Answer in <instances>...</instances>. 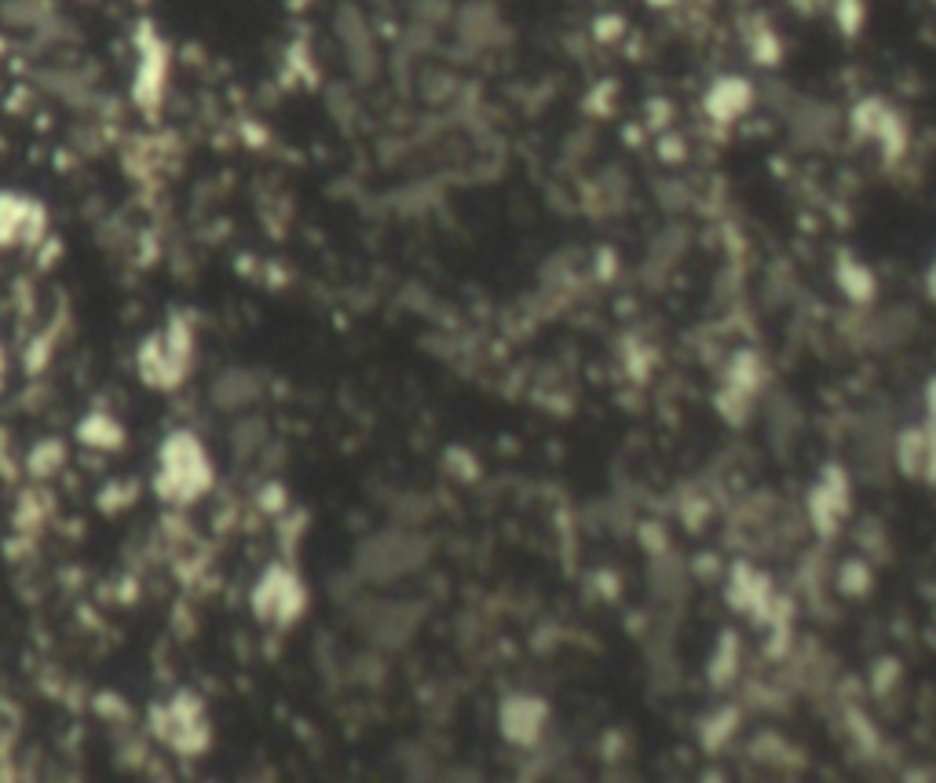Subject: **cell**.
Listing matches in <instances>:
<instances>
[{
    "label": "cell",
    "mask_w": 936,
    "mask_h": 783,
    "mask_svg": "<svg viewBox=\"0 0 936 783\" xmlns=\"http://www.w3.org/2000/svg\"><path fill=\"white\" fill-rule=\"evenodd\" d=\"M213 483V465L205 447L191 433H176L162 444V458H157V491L168 502L187 505L202 498Z\"/></svg>",
    "instance_id": "cell-1"
},
{
    "label": "cell",
    "mask_w": 936,
    "mask_h": 783,
    "mask_svg": "<svg viewBox=\"0 0 936 783\" xmlns=\"http://www.w3.org/2000/svg\"><path fill=\"white\" fill-rule=\"evenodd\" d=\"M334 26H337V41H340V48H345L351 74H356L359 81H373L377 66H381V55H377V41H373L367 15H362L356 4H345L337 11Z\"/></svg>",
    "instance_id": "cell-2"
},
{
    "label": "cell",
    "mask_w": 936,
    "mask_h": 783,
    "mask_svg": "<svg viewBox=\"0 0 936 783\" xmlns=\"http://www.w3.org/2000/svg\"><path fill=\"white\" fill-rule=\"evenodd\" d=\"M304 608V586L296 583L293 572L285 567H271L257 586V616L271 622H290L301 616Z\"/></svg>",
    "instance_id": "cell-3"
},
{
    "label": "cell",
    "mask_w": 936,
    "mask_h": 783,
    "mask_svg": "<svg viewBox=\"0 0 936 783\" xmlns=\"http://www.w3.org/2000/svg\"><path fill=\"white\" fill-rule=\"evenodd\" d=\"M545 721H549V703L538 696H509L501 703V732L509 743L534 747L542 740Z\"/></svg>",
    "instance_id": "cell-4"
},
{
    "label": "cell",
    "mask_w": 936,
    "mask_h": 783,
    "mask_svg": "<svg viewBox=\"0 0 936 783\" xmlns=\"http://www.w3.org/2000/svg\"><path fill=\"white\" fill-rule=\"evenodd\" d=\"M728 600L739 611H750V616H764L772 608V586L761 572H753L750 564H736L732 567V583H728Z\"/></svg>",
    "instance_id": "cell-5"
},
{
    "label": "cell",
    "mask_w": 936,
    "mask_h": 783,
    "mask_svg": "<svg viewBox=\"0 0 936 783\" xmlns=\"http://www.w3.org/2000/svg\"><path fill=\"white\" fill-rule=\"evenodd\" d=\"M750 104H753V88L743 77H721V81L710 88V96H706V110H710V118L721 124L743 118Z\"/></svg>",
    "instance_id": "cell-6"
},
{
    "label": "cell",
    "mask_w": 936,
    "mask_h": 783,
    "mask_svg": "<svg viewBox=\"0 0 936 783\" xmlns=\"http://www.w3.org/2000/svg\"><path fill=\"white\" fill-rule=\"evenodd\" d=\"M260 395L257 381L249 378V370H224L220 378L213 381V403L224 406V411H246Z\"/></svg>",
    "instance_id": "cell-7"
},
{
    "label": "cell",
    "mask_w": 936,
    "mask_h": 783,
    "mask_svg": "<svg viewBox=\"0 0 936 783\" xmlns=\"http://www.w3.org/2000/svg\"><path fill=\"white\" fill-rule=\"evenodd\" d=\"M501 33V22H498V11L490 4H468L461 8L458 15V37L472 48H483Z\"/></svg>",
    "instance_id": "cell-8"
},
{
    "label": "cell",
    "mask_w": 936,
    "mask_h": 783,
    "mask_svg": "<svg viewBox=\"0 0 936 783\" xmlns=\"http://www.w3.org/2000/svg\"><path fill=\"white\" fill-rule=\"evenodd\" d=\"M926 450H929V428H904L893 444L896 469L915 480V476H922V469H926Z\"/></svg>",
    "instance_id": "cell-9"
},
{
    "label": "cell",
    "mask_w": 936,
    "mask_h": 783,
    "mask_svg": "<svg viewBox=\"0 0 936 783\" xmlns=\"http://www.w3.org/2000/svg\"><path fill=\"white\" fill-rule=\"evenodd\" d=\"M835 279H838V290L852 304H871L874 301V275H871V268H867V264H856V260L845 257V260H838Z\"/></svg>",
    "instance_id": "cell-10"
},
{
    "label": "cell",
    "mask_w": 936,
    "mask_h": 783,
    "mask_svg": "<svg viewBox=\"0 0 936 783\" xmlns=\"http://www.w3.org/2000/svg\"><path fill=\"white\" fill-rule=\"evenodd\" d=\"M838 589L845 597L871 594V567H867V561H845L838 567Z\"/></svg>",
    "instance_id": "cell-11"
},
{
    "label": "cell",
    "mask_w": 936,
    "mask_h": 783,
    "mask_svg": "<svg viewBox=\"0 0 936 783\" xmlns=\"http://www.w3.org/2000/svg\"><path fill=\"white\" fill-rule=\"evenodd\" d=\"M736 666H739V641H736V633H725L721 644L714 649V663H710L714 685H728V677L736 674Z\"/></svg>",
    "instance_id": "cell-12"
},
{
    "label": "cell",
    "mask_w": 936,
    "mask_h": 783,
    "mask_svg": "<svg viewBox=\"0 0 936 783\" xmlns=\"http://www.w3.org/2000/svg\"><path fill=\"white\" fill-rule=\"evenodd\" d=\"M736 721H739V718H736V714H728V710L717 714V718L703 729V747H706V751H717V747H725V743H728L725 736H732Z\"/></svg>",
    "instance_id": "cell-13"
},
{
    "label": "cell",
    "mask_w": 936,
    "mask_h": 783,
    "mask_svg": "<svg viewBox=\"0 0 936 783\" xmlns=\"http://www.w3.org/2000/svg\"><path fill=\"white\" fill-rule=\"evenodd\" d=\"M929 483H936V428H929V450H926V469H922Z\"/></svg>",
    "instance_id": "cell-14"
},
{
    "label": "cell",
    "mask_w": 936,
    "mask_h": 783,
    "mask_svg": "<svg viewBox=\"0 0 936 783\" xmlns=\"http://www.w3.org/2000/svg\"><path fill=\"white\" fill-rule=\"evenodd\" d=\"M926 414H929V425H926V428H936V378L926 384Z\"/></svg>",
    "instance_id": "cell-15"
},
{
    "label": "cell",
    "mask_w": 936,
    "mask_h": 783,
    "mask_svg": "<svg viewBox=\"0 0 936 783\" xmlns=\"http://www.w3.org/2000/svg\"><path fill=\"white\" fill-rule=\"evenodd\" d=\"M926 290H929V297L936 301V264L929 268V275H926Z\"/></svg>",
    "instance_id": "cell-16"
},
{
    "label": "cell",
    "mask_w": 936,
    "mask_h": 783,
    "mask_svg": "<svg viewBox=\"0 0 936 783\" xmlns=\"http://www.w3.org/2000/svg\"><path fill=\"white\" fill-rule=\"evenodd\" d=\"M0 381H4V356H0Z\"/></svg>",
    "instance_id": "cell-17"
}]
</instances>
